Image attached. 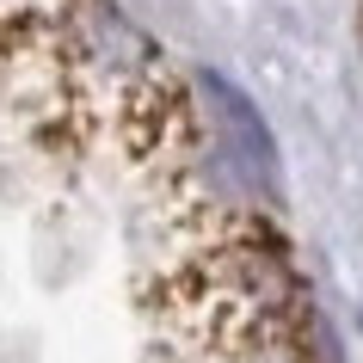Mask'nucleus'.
Returning <instances> with one entry per match:
<instances>
[{"label": "nucleus", "instance_id": "1", "mask_svg": "<svg viewBox=\"0 0 363 363\" xmlns=\"http://www.w3.org/2000/svg\"><path fill=\"white\" fill-rule=\"evenodd\" d=\"M191 86H197V117H203V130H210L259 185L277 191V135H271V123L259 117V105H252L228 74H216V68H197Z\"/></svg>", "mask_w": 363, "mask_h": 363}]
</instances>
